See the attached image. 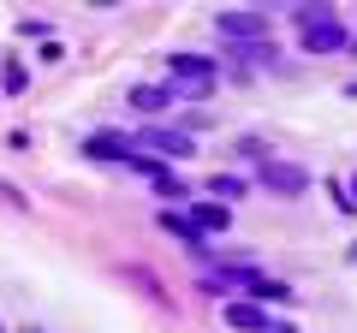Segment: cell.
I'll list each match as a JSON object with an SVG mask.
<instances>
[{
  "label": "cell",
  "mask_w": 357,
  "mask_h": 333,
  "mask_svg": "<svg viewBox=\"0 0 357 333\" xmlns=\"http://www.w3.org/2000/svg\"><path fill=\"white\" fill-rule=\"evenodd\" d=\"M215 60L203 54H173V95H208L215 90Z\"/></svg>",
  "instance_id": "cell-1"
},
{
  "label": "cell",
  "mask_w": 357,
  "mask_h": 333,
  "mask_svg": "<svg viewBox=\"0 0 357 333\" xmlns=\"http://www.w3.org/2000/svg\"><path fill=\"white\" fill-rule=\"evenodd\" d=\"M131 149H155V155H167V161H185V155H197V143H191V131L149 125V131H137V137H131Z\"/></svg>",
  "instance_id": "cell-2"
},
{
  "label": "cell",
  "mask_w": 357,
  "mask_h": 333,
  "mask_svg": "<svg viewBox=\"0 0 357 333\" xmlns=\"http://www.w3.org/2000/svg\"><path fill=\"white\" fill-rule=\"evenodd\" d=\"M304 48L310 54H340L345 48V24L328 13V6H321L316 18H304Z\"/></svg>",
  "instance_id": "cell-3"
},
{
  "label": "cell",
  "mask_w": 357,
  "mask_h": 333,
  "mask_svg": "<svg viewBox=\"0 0 357 333\" xmlns=\"http://www.w3.org/2000/svg\"><path fill=\"white\" fill-rule=\"evenodd\" d=\"M268 24H274L268 13H220L215 18V30L227 42H250V48H256V42H268Z\"/></svg>",
  "instance_id": "cell-4"
},
{
  "label": "cell",
  "mask_w": 357,
  "mask_h": 333,
  "mask_svg": "<svg viewBox=\"0 0 357 333\" xmlns=\"http://www.w3.org/2000/svg\"><path fill=\"white\" fill-rule=\"evenodd\" d=\"M262 185L274 196H304L310 191V173H304V166H292V161H268L262 166Z\"/></svg>",
  "instance_id": "cell-5"
},
{
  "label": "cell",
  "mask_w": 357,
  "mask_h": 333,
  "mask_svg": "<svg viewBox=\"0 0 357 333\" xmlns=\"http://www.w3.org/2000/svg\"><path fill=\"white\" fill-rule=\"evenodd\" d=\"M89 161H131V137H119V131H96V137L84 143Z\"/></svg>",
  "instance_id": "cell-6"
},
{
  "label": "cell",
  "mask_w": 357,
  "mask_h": 333,
  "mask_svg": "<svg viewBox=\"0 0 357 333\" xmlns=\"http://www.w3.org/2000/svg\"><path fill=\"white\" fill-rule=\"evenodd\" d=\"M178 95H173V84H137V90H131V107H137V114H161V107H173Z\"/></svg>",
  "instance_id": "cell-7"
},
{
  "label": "cell",
  "mask_w": 357,
  "mask_h": 333,
  "mask_svg": "<svg viewBox=\"0 0 357 333\" xmlns=\"http://www.w3.org/2000/svg\"><path fill=\"white\" fill-rule=\"evenodd\" d=\"M161 226L173 232V238L185 244V250H208V238L197 232V220H191V215H178V208H167V215H161Z\"/></svg>",
  "instance_id": "cell-8"
},
{
  "label": "cell",
  "mask_w": 357,
  "mask_h": 333,
  "mask_svg": "<svg viewBox=\"0 0 357 333\" xmlns=\"http://www.w3.org/2000/svg\"><path fill=\"white\" fill-rule=\"evenodd\" d=\"M191 220H197V232H203V238H215V232L232 226V208H227V203H197Z\"/></svg>",
  "instance_id": "cell-9"
},
{
  "label": "cell",
  "mask_w": 357,
  "mask_h": 333,
  "mask_svg": "<svg viewBox=\"0 0 357 333\" xmlns=\"http://www.w3.org/2000/svg\"><path fill=\"white\" fill-rule=\"evenodd\" d=\"M244 292H250L256 304H292V286H280V280H262V274H250V280H244Z\"/></svg>",
  "instance_id": "cell-10"
},
{
  "label": "cell",
  "mask_w": 357,
  "mask_h": 333,
  "mask_svg": "<svg viewBox=\"0 0 357 333\" xmlns=\"http://www.w3.org/2000/svg\"><path fill=\"white\" fill-rule=\"evenodd\" d=\"M227 327H244V333H268V316L256 304H227Z\"/></svg>",
  "instance_id": "cell-11"
},
{
  "label": "cell",
  "mask_w": 357,
  "mask_h": 333,
  "mask_svg": "<svg viewBox=\"0 0 357 333\" xmlns=\"http://www.w3.org/2000/svg\"><path fill=\"white\" fill-rule=\"evenodd\" d=\"M208 196H227V208H232V196H244V179H232V173H215V179H208Z\"/></svg>",
  "instance_id": "cell-12"
},
{
  "label": "cell",
  "mask_w": 357,
  "mask_h": 333,
  "mask_svg": "<svg viewBox=\"0 0 357 333\" xmlns=\"http://www.w3.org/2000/svg\"><path fill=\"white\" fill-rule=\"evenodd\" d=\"M0 84H6V95H18V90H24V84H30L24 60H6V65H0Z\"/></svg>",
  "instance_id": "cell-13"
},
{
  "label": "cell",
  "mask_w": 357,
  "mask_h": 333,
  "mask_svg": "<svg viewBox=\"0 0 357 333\" xmlns=\"http://www.w3.org/2000/svg\"><path fill=\"white\" fill-rule=\"evenodd\" d=\"M155 191H161V196H191V191H185V185L173 179V173H161V179H155Z\"/></svg>",
  "instance_id": "cell-14"
},
{
  "label": "cell",
  "mask_w": 357,
  "mask_h": 333,
  "mask_svg": "<svg viewBox=\"0 0 357 333\" xmlns=\"http://www.w3.org/2000/svg\"><path fill=\"white\" fill-rule=\"evenodd\" d=\"M268 333H298V327H286V321H280V327H274V321H268Z\"/></svg>",
  "instance_id": "cell-15"
},
{
  "label": "cell",
  "mask_w": 357,
  "mask_h": 333,
  "mask_svg": "<svg viewBox=\"0 0 357 333\" xmlns=\"http://www.w3.org/2000/svg\"><path fill=\"white\" fill-rule=\"evenodd\" d=\"M351 208H357V173H351Z\"/></svg>",
  "instance_id": "cell-16"
},
{
  "label": "cell",
  "mask_w": 357,
  "mask_h": 333,
  "mask_svg": "<svg viewBox=\"0 0 357 333\" xmlns=\"http://www.w3.org/2000/svg\"><path fill=\"white\" fill-rule=\"evenodd\" d=\"M351 262H357V244H351Z\"/></svg>",
  "instance_id": "cell-17"
},
{
  "label": "cell",
  "mask_w": 357,
  "mask_h": 333,
  "mask_svg": "<svg viewBox=\"0 0 357 333\" xmlns=\"http://www.w3.org/2000/svg\"><path fill=\"white\" fill-rule=\"evenodd\" d=\"M351 48H357V42H351Z\"/></svg>",
  "instance_id": "cell-18"
}]
</instances>
